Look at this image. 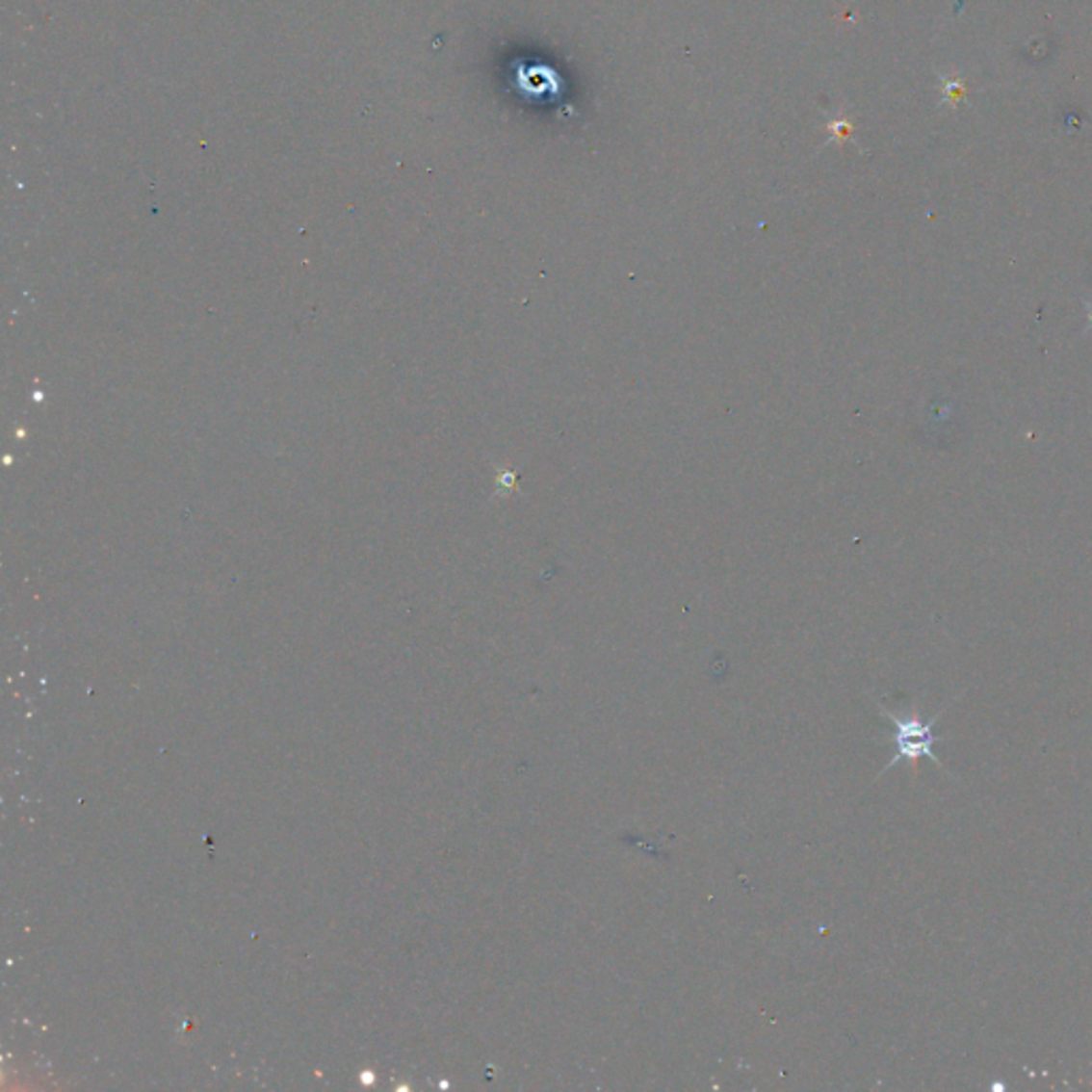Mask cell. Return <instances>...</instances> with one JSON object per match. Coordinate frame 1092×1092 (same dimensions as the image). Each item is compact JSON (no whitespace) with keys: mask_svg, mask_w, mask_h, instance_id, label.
<instances>
[{"mask_svg":"<svg viewBox=\"0 0 1092 1092\" xmlns=\"http://www.w3.org/2000/svg\"><path fill=\"white\" fill-rule=\"evenodd\" d=\"M883 715L895 723L897 734H895V744H897V753L895 758H892L883 772L890 770L892 767H897L898 762H913V760H920V758H928L937 764L939 768L948 770L946 764L939 760V756L935 753V744H937V737L932 728H935V723L939 721L941 713L935 715L930 721H922V717L918 713H892L886 707H881Z\"/></svg>","mask_w":1092,"mask_h":1092,"instance_id":"cell-1","label":"cell"},{"mask_svg":"<svg viewBox=\"0 0 1092 1092\" xmlns=\"http://www.w3.org/2000/svg\"><path fill=\"white\" fill-rule=\"evenodd\" d=\"M946 96H948V101H951V103H958V101H960V96H962V82H960V79L954 77V79H949V82H946Z\"/></svg>","mask_w":1092,"mask_h":1092,"instance_id":"cell-2","label":"cell"}]
</instances>
